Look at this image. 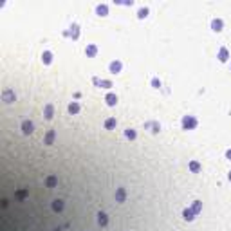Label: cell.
Returning <instances> with one entry per match:
<instances>
[{
    "label": "cell",
    "instance_id": "obj_1",
    "mask_svg": "<svg viewBox=\"0 0 231 231\" xmlns=\"http://www.w3.org/2000/svg\"><path fill=\"white\" fill-rule=\"evenodd\" d=\"M197 127V119L193 118V116H184L182 118V128L184 130H192Z\"/></svg>",
    "mask_w": 231,
    "mask_h": 231
},
{
    "label": "cell",
    "instance_id": "obj_2",
    "mask_svg": "<svg viewBox=\"0 0 231 231\" xmlns=\"http://www.w3.org/2000/svg\"><path fill=\"white\" fill-rule=\"evenodd\" d=\"M33 128H35V127H33V123H31V121H24V123H22V132H24L25 135H27V134H33Z\"/></svg>",
    "mask_w": 231,
    "mask_h": 231
},
{
    "label": "cell",
    "instance_id": "obj_3",
    "mask_svg": "<svg viewBox=\"0 0 231 231\" xmlns=\"http://www.w3.org/2000/svg\"><path fill=\"white\" fill-rule=\"evenodd\" d=\"M222 25H224V24H222V20H218V18H215L213 22H211V29L217 31V33H218V31H222Z\"/></svg>",
    "mask_w": 231,
    "mask_h": 231
},
{
    "label": "cell",
    "instance_id": "obj_4",
    "mask_svg": "<svg viewBox=\"0 0 231 231\" xmlns=\"http://www.w3.org/2000/svg\"><path fill=\"white\" fill-rule=\"evenodd\" d=\"M119 70H121V61H112L110 63V72L112 74H118Z\"/></svg>",
    "mask_w": 231,
    "mask_h": 231
},
{
    "label": "cell",
    "instance_id": "obj_5",
    "mask_svg": "<svg viewBox=\"0 0 231 231\" xmlns=\"http://www.w3.org/2000/svg\"><path fill=\"white\" fill-rule=\"evenodd\" d=\"M105 99H107V103L110 105V107H114V105L118 103V96H116V94H107V98H105Z\"/></svg>",
    "mask_w": 231,
    "mask_h": 231
},
{
    "label": "cell",
    "instance_id": "obj_6",
    "mask_svg": "<svg viewBox=\"0 0 231 231\" xmlns=\"http://www.w3.org/2000/svg\"><path fill=\"white\" fill-rule=\"evenodd\" d=\"M227 58H229V54H227V49H220V52H218V60L220 61H227Z\"/></svg>",
    "mask_w": 231,
    "mask_h": 231
},
{
    "label": "cell",
    "instance_id": "obj_7",
    "mask_svg": "<svg viewBox=\"0 0 231 231\" xmlns=\"http://www.w3.org/2000/svg\"><path fill=\"white\" fill-rule=\"evenodd\" d=\"M116 201H118V202L125 201V190H123V188H119V190L116 192Z\"/></svg>",
    "mask_w": 231,
    "mask_h": 231
},
{
    "label": "cell",
    "instance_id": "obj_8",
    "mask_svg": "<svg viewBox=\"0 0 231 231\" xmlns=\"http://www.w3.org/2000/svg\"><path fill=\"white\" fill-rule=\"evenodd\" d=\"M98 222H99V226H107V222H108L107 215H105V213H99V215H98Z\"/></svg>",
    "mask_w": 231,
    "mask_h": 231
},
{
    "label": "cell",
    "instance_id": "obj_9",
    "mask_svg": "<svg viewBox=\"0 0 231 231\" xmlns=\"http://www.w3.org/2000/svg\"><path fill=\"white\" fill-rule=\"evenodd\" d=\"M85 52H87V56H96L98 49H96V45H89V47L85 49Z\"/></svg>",
    "mask_w": 231,
    "mask_h": 231
},
{
    "label": "cell",
    "instance_id": "obj_10",
    "mask_svg": "<svg viewBox=\"0 0 231 231\" xmlns=\"http://www.w3.org/2000/svg\"><path fill=\"white\" fill-rule=\"evenodd\" d=\"M182 217L186 218V220H193L195 217H193V209H184L182 211Z\"/></svg>",
    "mask_w": 231,
    "mask_h": 231
},
{
    "label": "cell",
    "instance_id": "obj_11",
    "mask_svg": "<svg viewBox=\"0 0 231 231\" xmlns=\"http://www.w3.org/2000/svg\"><path fill=\"white\" fill-rule=\"evenodd\" d=\"M42 61H44V63H51V61H52V54H51V52H44V54H42Z\"/></svg>",
    "mask_w": 231,
    "mask_h": 231
},
{
    "label": "cell",
    "instance_id": "obj_12",
    "mask_svg": "<svg viewBox=\"0 0 231 231\" xmlns=\"http://www.w3.org/2000/svg\"><path fill=\"white\" fill-rule=\"evenodd\" d=\"M52 209H54V211H61V209H63V202H61V201H54V202H52Z\"/></svg>",
    "mask_w": 231,
    "mask_h": 231
},
{
    "label": "cell",
    "instance_id": "obj_13",
    "mask_svg": "<svg viewBox=\"0 0 231 231\" xmlns=\"http://www.w3.org/2000/svg\"><path fill=\"white\" fill-rule=\"evenodd\" d=\"M190 170L195 172V173H197V172H201V164H199L197 161H192V163H190Z\"/></svg>",
    "mask_w": 231,
    "mask_h": 231
},
{
    "label": "cell",
    "instance_id": "obj_14",
    "mask_svg": "<svg viewBox=\"0 0 231 231\" xmlns=\"http://www.w3.org/2000/svg\"><path fill=\"white\" fill-rule=\"evenodd\" d=\"M96 11H98V15H99V16H105V15L108 13V9H107V6H98Z\"/></svg>",
    "mask_w": 231,
    "mask_h": 231
},
{
    "label": "cell",
    "instance_id": "obj_15",
    "mask_svg": "<svg viewBox=\"0 0 231 231\" xmlns=\"http://www.w3.org/2000/svg\"><path fill=\"white\" fill-rule=\"evenodd\" d=\"M70 36L74 38V40H76V38L80 36V31H78V25H76V24H74V25L70 27Z\"/></svg>",
    "mask_w": 231,
    "mask_h": 231
},
{
    "label": "cell",
    "instance_id": "obj_16",
    "mask_svg": "<svg viewBox=\"0 0 231 231\" xmlns=\"http://www.w3.org/2000/svg\"><path fill=\"white\" fill-rule=\"evenodd\" d=\"M52 141H54V130H51L47 134V137H45V144H52Z\"/></svg>",
    "mask_w": 231,
    "mask_h": 231
},
{
    "label": "cell",
    "instance_id": "obj_17",
    "mask_svg": "<svg viewBox=\"0 0 231 231\" xmlns=\"http://www.w3.org/2000/svg\"><path fill=\"white\" fill-rule=\"evenodd\" d=\"M78 110H80V105H78V103H70V105H69V112H70V114H76Z\"/></svg>",
    "mask_w": 231,
    "mask_h": 231
},
{
    "label": "cell",
    "instance_id": "obj_18",
    "mask_svg": "<svg viewBox=\"0 0 231 231\" xmlns=\"http://www.w3.org/2000/svg\"><path fill=\"white\" fill-rule=\"evenodd\" d=\"M105 127H107L108 130H110V128H114V127H116V119H114V118L107 119V121H105Z\"/></svg>",
    "mask_w": 231,
    "mask_h": 231
},
{
    "label": "cell",
    "instance_id": "obj_19",
    "mask_svg": "<svg viewBox=\"0 0 231 231\" xmlns=\"http://www.w3.org/2000/svg\"><path fill=\"white\" fill-rule=\"evenodd\" d=\"M47 186H49V188H54V186H56V177H54V175H51L49 179H47Z\"/></svg>",
    "mask_w": 231,
    "mask_h": 231
},
{
    "label": "cell",
    "instance_id": "obj_20",
    "mask_svg": "<svg viewBox=\"0 0 231 231\" xmlns=\"http://www.w3.org/2000/svg\"><path fill=\"white\" fill-rule=\"evenodd\" d=\"M45 118L47 119L52 118V107H51V105H47V107H45Z\"/></svg>",
    "mask_w": 231,
    "mask_h": 231
},
{
    "label": "cell",
    "instance_id": "obj_21",
    "mask_svg": "<svg viewBox=\"0 0 231 231\" xmlns=\"http://www.w3.org/2000/svg\"><path fill=\"white\" fill-rule=\"evenodd\" d=\"M125 135H127V137H128V139H135V132H134L132 128H128L127 132H125Z\"/></svg>",
    "mask_w": 231,
    "mask_h": 231
},
{
    "label": "cell",
    "instance_id": "obj_22",
    "mask_svg": "<svg viewBox=\"0 0 231 231\" xmlns=\"http://www.w3.org/2000/svg\"><path fill=\"white\" fill-rule=\"evenodd\" d=\"M146 15H148V9H146V7H144V9H139V13H137L139 18H144Z\"/></svg>",
    "mask_w": 231,
    "mask_h": 231
},
{
    "label": "cell",
    "instance_id": "obj_23",
    "mask_svg": "<svg viewBox=\"0 0 231 231\" xmlns=\"http://www.w3.org/2000/svg\"><path fill=\"white\" fill-rule=\"evenodd\" d=\"M152 85H154L155 89H159V87H161V81L157 80V78H154V80H152Z\"/></svg>",
    "mask_w": 231,
    "mask_h": 231
},
{
    "label": "cell",
    "instance_id": "obj_24",
    "mask_svg": "<svg viewBox=\"0 0 231 231\" xmlns=\"http://www.w3.org/2000/svg\"><path fill=\"white\" fill-rule=\"evenodd\" d=\"M193 211H195V213H199V211H201V202H199V201L193 204Z\"/></svg>",
    "mask_w": 231,
    "mask_h": 231
},
{
    "label": "cell",
    "instance_id": "obj_25",
    "mask_svg": "<svg viewBox=\"0 0 231 231\" xmlns=\"http://www.w3.org/2000/svg\"><path fill=\"white\" fill-rule=\"evenodd\" d=\"M99 85L101 87H112V83L110 81H99Z\"/></svg>",
    "mask_w": 231,
    "mask_h": 231
},
{
    "label": "cell",
    "instance_id": "obj_26",
    "mask_svg": "<svg viewBox=\"0 0 231 231\" xmlns=\"http://www.w3.org/2000/svg\"><path fill=\"white\" fill-rule=\"evenodd\" d=\"M226 157H227V159H231V150H227V152H226Z\"/></svg>",
    "mask_w": 231,
    "mask_h": 231
},
{
    "label": "cell",
    "instance_id": "obj_27",
    "mask_svg": "<svg viewBox=\"0 0 231 231\" xmlns=\"http://www.w3.org/2000/svg\"><path fill=\"white\" fill-rule=\"evenodd\" d=\"M229 181H231V172H229Z\"/></svg>",
    "mask_w": 231,
    "mask_h": 231
}]
</instances>
